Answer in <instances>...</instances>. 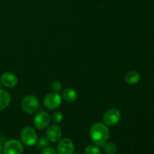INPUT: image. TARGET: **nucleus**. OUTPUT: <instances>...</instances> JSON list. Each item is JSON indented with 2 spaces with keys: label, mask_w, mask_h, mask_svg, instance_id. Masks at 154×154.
<instances>
[{
  "label": "nucleus",
  "mask_w": 154,
  "mask_h": 154,
  "mask_svg": "<svg viewBox=\"0 0 154 154\" xmlns=\"http://www.w3.org/2000/svg\"><path fill=\"white\" fill-rule=\"evenodd\" d=\"M78 93L75 90L71 88H66L63 92V98L69 102H73L78 99Z\"/></svg>",
  "instance_id": "12"
},
{
  "label": "nucleus",
  "mask_w": 154,
  "mask_h": 154,
  "mask_svg": "<svg viewBox=\"0 0 154 154\" xmlns=\"http://www.w3.org/2000/svg\"><path fill=\"white\" fill-rule=\"evenodd\" d=\"M23 149L21 141L17 139H11L5 142L2 152L4 154H22Z\"/></svg>",
  "instance_id": "4"
},
{
  "label": "nucleus",
  "mask_w": 154,
  "mask_h": 154,
  "mask_svg": "<svg viewBox=\"0 0 154 154\" xmlns=\"http://www.w3.org/2000/svg\"><path fill=\"white\" fill-rule=\"evenodd\" d=\"M42 154H58L57 151H56L53 147H47L45 148H44V150H42Z\"/></svg>",
  "instance_id": "19"
},
{
  "label": "nucleus",
  "mask_w": 154,
  "mask_h": 154,
  "mask_svg": "<svg viewBox=\"0 0 154 154\" xmlns=\"http://www.w3.org/2000/svg\"><path fill=\"white\" fill-rule=\"evenodd\" d=\"M140 75L138 72H135V71H131V72H128L127 74L125 76V81H126V83H128L129 84H138V81H140Z\"/></svg>",
  "instance_id": "13"
},
{
  "label": "nucleus",
  "mask_w": 154,
  "mask_h": 154,
  "mask_svg": "<svg viewBox=\"0 0 154 154\" xmlns=\"http://www.w3.org/2000/svg\"><path fill=\"white\" fill-rule=\"evenodd\" d=\"M21 108L26 114H34L40 107V102L37 97L35 96H27L22 99L20 103Z\"/></svg>",
  "instance_id": "2"
},
{
  "label": "nucleus",
  "mask_w": 154,
  "mask_h": 154,
  "mask_svg": "<svg viewBox=\"0 0 154 154\" xmlns=\"http://www.w3.org/2000/svg\"><path fill=\"white\" fill-rule=\"evenodd\" d=\"M63 119V115L61 112L60 111H56L53 114L52 117H51V120H53L54 123L57 124V123H61L62 120Z\"/></svg>",
  "instance_id": "17"
},
{
  "label": "nucleus",
  "mask_w": 154,
  "mask_h": 154,
  "mask_svg": "<svg viewBox=\"0 0 154 154\" xmlns=\"http://www.w3.org/2000/svg\"><path fill=\"white\" fill-rule=\"evenodd\" d=\"M51 90L54 92V93H58L62 89V84L60 81H54L51 84Z\"/></svg>",
  "instance_id": "18"
},
{
  "label": "nucleus",
  "mask_w": 154,
  "mask_h": 154,
  "mask_svg": "<svg viewBox=\"0 0 154 154\" xmlns=\"http://www.w3.org/2000/svg\"><path fill=\"white\" fill-rule=\"evenodd\" d=\"M62 97L59 93H51L44 99V105L49 110H56L61 105Z\"/></svg>",
  "instance_id": "5"
},
{
  "label": "nucleus",
  "mask_w": 154,
  "mask_h": 154,
  "mask_svg": "<svg viewBox=\"0 0 154 154\" xmlns=\"http://www.w3.org/2000/svg\"><path fill=\"white\" fill-rule=\"evenodd\" d=\"M73 154H81V153H73Z\"/></svg>",
  "instance_id": "21"
},
{
  "label": "nucleus",
  "mask_w": 154,
  "mask_h": 154,
  "mask_svg": "<svg viewBox=\"0 0 154 154\" xmlns=\"http://www.w3.org/2000/svg\"><path fill=\"white\" fill-rule=\"evenodd\" d=\"M20 140L23 144L26 146H33L37 143L38 135L33 128L26 126L20 132Z\"/></svg>",
  "instance_id": "3"
},
{
  "label": "nucleus",
  "mask_w": 154,
  "mask_h": 154,
  "mask_svg": "<svg viewBox=\"0 0 154 154\" xmlns=\"http://www.w3.org/2000/svg\"><path fill=\"white\" fill-rule=\"evenodd\" d=\"M102 147L103 151L106 154H115L117 151V147L114 143L106 142Z\"/></svg>",
  "instance_id": "14"
},
{
  "label": "nucleus",
  "mask_w": 154,
  "mask_h": 154,
  "mask_svg": "<svg viewBox=\"0 0 154 154\" xmlns=\"http://www.w3.org/2000/svg\"><path fill=\"white\" fill-rule=\"evenodd\" d=\"M47 138L51 142L56 143L61 140L63 132L61 128L57 125H51L48 126L46 132Z\"/></svg>",
  "instance_id": "9"
},
{
  "label": "nucleus",
  "mask_w": 154,
  "mask_h": 154,
  "mask_svg": "<svg viewBox=\"0 0 154 154\" xmlns=\"http://www.w3.org/2000/svg\"><path fill=\"white\" fill-rule=\"evenodd\" d=\"M11 97L7 91L0 90V111L5 109L11 103Z\"/></svg>",
  "instance_id": "11"
},
{
  "label": "nucleus",
  "mask_w": 154,
  "mask_h": 154,
  "mask_svg": "<svg viewBox=\"0 0 154 154\" xmlns=\"http://www.w3.org/2000/svg\"><path fill=\"white\" fill-rule=\"evenodd\" d=\"M84 154H102L97 145H88L84 150Z\"/></svg>",
  "instance_id": "15"
},
{
  "label": "nucleus",
  "mask_w": 154,
  "mask_h": 154,
  "mask_svg": "<svg viewBox=\"0 0 154 154\" xmlns=\"http://www.w3.org/2000/svg\"><path fill=\"white\" fill-rule=\"evenodd\" d=\"M110 131L108 126L104 123H96L90 128V139L96 145L102 146L108 141Z\"/></svg>",
  "instance_id": "1"
},
{
  "label": "nucleus",
  "mask_w": 154,
  "mask_h": 154,
  "mask_svg": "<svg viewBox=\"0 0 154 154\" xmlns=\"http://www.w3.org/2000/svg\"><path fill=\"white\" fill-rule=\"evenodd\" d=\"M50 142L51 141L48 140V138L47 137H41L38 140V147H39V148H45V147H48L50 145Z\"/></svg>",
  "instance_id": "16"
},
{
  "label": "nucleus",
  "mask_w": 154,
  "mask_h": 154,
  "mask_svg": "<svg viewBox=\"0 0 154 154\" xmlns=\"http://www.w3.org/2000/svg\"><path fill=\"white\" fill-rule=\"evenodd\" d=\"M74 151H75V146L71 139L65 138L59 141L57 145L58 154H73Z\"/></svg>",
  "instance_id": "8"
},
{
  "label": "nucleus",
  "mask_w": 154,
  "mask_h": 154,
  "mask_svg": "<svg viewBox=\"0 0 154 154\" xmlns=\"http://www.w3.org/2000/svg\"><path fill=\"white\" fill-rule=\"evenodd\" d=\"M121 114L117 108H110L103 116L104 123L107 126H112L117 124L120 120Z\"/></svg>",
  "instance_id": "6"
},
{
  "label": "nucleus",
  "mask_w": 154,
  "mask_h": 154,
  "mask_svg": "<svg viewBox=\"0 0 154 154\" xmlns=\"http://www.w3.org/2000/svg\"><path fill=\"white\" fill-rule=\"evenodd\" d=\"M51 117L49 115V114L45 111H40L38 113L35 115L34 118V126L37 129L42 130V129H45L49 126L50 123H51Z\"/></svg>",
  "instance_id": "7"
},
{
  "label": "nucleus",
  "mask_w": 154,
  "mask_h": 154,
  "mask_svg": "<svg viewBox=\"0 0 154 154\" xmlns=\"http://www.w3.org/2000/svg\"><path fill=\"white\" fill-rule=\"evenodd\" d=\"M1 82L2 85L7 88H14L18 83V79L15 75L11 72H5L1 76Z\"/></svg>",
  "instance_id": "10"
},
{
  "label": "nucleus",
  "mask_w": 154,
  "mask_h": 154,
  "mask_svg": "<svg viewBox=\"0 0 154 154\" xmlns=\"http://www.w3.org/2000/svg\"><path fill=\"white\" fill-rule=\"evenodd\" d=\"M3 151V147H2V144L0 143V154H2Z\"/></svg>",
  "instance_id": "20"
}]
</instances>
